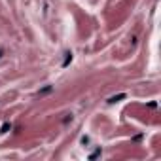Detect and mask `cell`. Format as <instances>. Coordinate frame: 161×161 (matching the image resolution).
Returning a JSON list of instances; mask_svg holds the SVG:
<instances>
[{
	"label": "cell",
	"mask_w": 161,
	"mask_h": 161,
	"mask_svg": "<svg viewBox=\"0 0 161 161\" xmlns=\"http://www.w3.org/2000/svg\"><path fill=\"white\" fill-rule=\"evenodd\" d=\"M8 129H12V125L4 123V125H2V129H0V133H6V131H8Z\"/></svg>",
	"instance_id": "3957f363"
},
{
	"label": "cell",
	"mask_w": 161,
	"mask_h": 161,
	"mask_svg": "<svg viewBox=\"0 0 161 161\" xmlns=\"http://www.w3.org/2000/svg\"><path fill=\"white\" fill-rule=\"evenodd\" d=\"M121 99H125V93H121V95H116V97H110V99H108V102H110V104H114V102L121 101Z\"/></svg>",
	"instance_id": "6da1fadb"
},
{
	"label": "cell",
	"mask_w": 161,
	"mask_h": 161,
	"mask_svg": "<svg viewBox=\"0 0 161 161\" xmlns=\"http://www.w3.org/2000/svg\"><path fill=\"white\" fill-rule=\"evenodd\" d=\"M0 57H2V51H0Z\"/></svg>",
	"instance_id": "5b68a950"
},
{
	"label": "cell",
	"mask_w": 161,
	"mask_h": 161,
	"mask_svg": "<svg viewBox=\"0 0 161 161\" xmlns=\"http://www.w3.org/2000/svg\"><path fill=\"white\" fill-rule=\"evenodd\" d=\"M101 156V150H97V152H93L91 156H89V159H95V157H99Z\"/></svg>",
	"instance_id": "277c9868"
},
{
	"label": "cell",
	"mask_w": 161,
	"mask_h": 161,
	"mask_svg": "<svg viewBox=\"0 0 161 161\" xmlns=\"http://www.w3.org/2000/svg\"><path fill=\"white\" fill-rule=\"evenodd\" d=\"M72 61V53H66V59H64V63H63V66H66V64Z\"/></svg>",
	"instance_id": "7a4b0ae2"
}]
</instances>
